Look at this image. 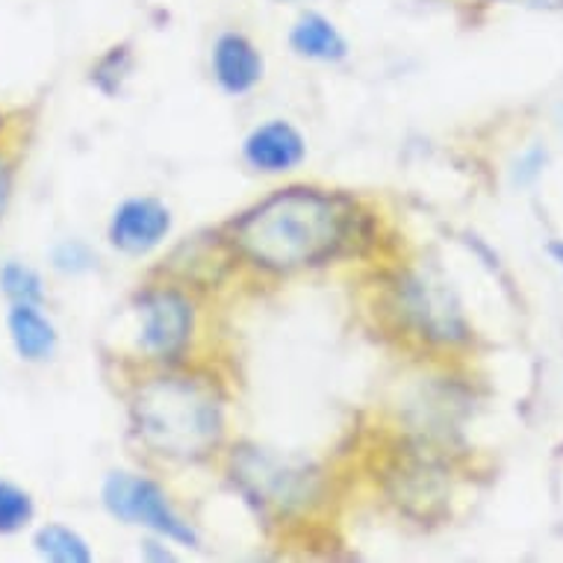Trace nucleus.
<instances>
[{
    "label": "nucleus",
    "mask_w": 563,
    "mask_h": 563,
    "mask_svg": "<svg viewBox=\"0 0 563 563\" xmlns=\"http://www.w3.org/2000/svg\"><path fill=\"white\" fill-rule=\"evenodd\" d=\"M0 289L12 305H38L45 298L42 277L24 263H15V260H10L7 266L0 268Z\"/></svg>",
    "instance_id": "obj_13"
},
{
    "label": "nucleus",
    "mask_w": 563,
    "mask_h": 563,
    "mask_svg": "<svg viewBox=\"0 0 563 563\" xmlns=\"http://www.w3.org/2000/svg\"><path fill=\"white\" fill-rule=\"evenodd\" d=\"M133 413L142 440L168 457H203L222 440V407L198 380H151L139 389Z\"/></svg>",
    "instance_id": "obj_2"
},
{
    "label": "nucleus",
    "mask_w": 563,
    "mask_h": 563,
    "mask_svg": "<svg viewBox=\"0 0 563 563\" xmlns=\"http://www.w3.org/2000/svg\"><path fill=\"white\" fill-rule=\"evenodd\" d=\"M407 307L419 319V324L434 333V336H454V333L463 331L457 305H454L452 296L440 284L413 277L407 284Z\"/></svg>",
    "instance_id": "obj_10"
},
{
    "label": "nucleus",
    "mask_w": 563,
    "mask_h": 563,
    "mask_svg": "<svg viewBox=\"0 0 563 563\" xmlns=\"http://www.w3.org/2000/svg\"><path fill=\"white\" fill-rule=\"evenodd\" d=\"M289 45L298 56L316 59V63H340L349 56V42L322 12H301L289 30Z\"/></svg>",
    "instance_id": "obj_9"
},
{
    "label": "nucleus",
    "mask_w": 563,
    "mask_h": 563,
    "mask_svg": "<svg viewBox=\"0 0 563 563\" xmlns=\"http://www.w3.org/2000/svg\"><path fill=\"white\" fill-rule=\"evenodd\" d=\"M0 124H3V121H0Z\"/></svg>",
    "instance_id": "obj_19"
},
{
    "label": "nucleus",
    "mask_w": 563,
    "mask_h": 563,
    "mask_svg": "<svg viewBox=\"0 0 563 563\" xmlns=\"http://www.w3.org/2000/svg\"><path fill=\"white\" fill-rule=\"evenodd\" d=\"M172 231V213L157 198H128L112 213L110 240L124 254H148Z\"/></svg>",
    "instance_id": "obj_6"
},
{
    "label": "nucleus",
    "mask_w": 563,
    "mask_h": 563,
    "mask_svg": "<svg viewBox=\"0 0 563 563\" xmlns=\"http://www.w3.org/2000/svg\"><path fill=\"white\" fill-rule=\"evenodd\" d=\"M549 251H552V257L558 260V263H561V268H563V242H552V245H549Z\"/></svg>",
    "instance_id": "obj_17"
},
{
    "label": "nucleus",
    "mask_w": 563,
    "mask_h": 563,
    "mask_svg": "<svg viewBox=\"0 0 563 563\" xmlns=\"http://www.w3.org/2000/svg\"><path fill=\"white\" fill-rule=\"evenodd\" d=\"M36 552L47 561L56 563H86L92 561V552H89V543L84 537L71 531L68 526H59V522H51V526L38 528L36 531Z\"/></svg>",
    "instance_id": "obj_12"
},
{
    "label": "nucleus",
    "mask_w": 563,
    "mask_h": 563,
    "mask_svg": "<svg viewBox=\"0 0 563 563\" xmlns=\"http://www.w3.org/2000/svg\"><path fill=\"white\" fill-rule=\"evenodd\" d=\"M236 472H240V481L254 499L277 505V508H289L296 501H305L310 496V484H313V475H307L305 466L280 461L275 454L260 452V449L242 454Z\"/></svg>",
    "instance_id": "obj_4"
},
{
    "label": "nucleus",
    "mask_w": 563,
    "mask_h": 563,
    "mask_svg": "<svg viewBox=\"0 0 563 563\" xmlns=\"http://www.w3.org/2000/svg\"><path fill=\"white\" fill-rule=\"evenodd\" d=\"M345 207L331 195L287 189L266 198L236 224V242L257 266L289 272L333 254L345 236Z\"/></svg>",
    "instance_id": "obj_1"
},
{
    "label": "nucleus",
    "mask_w": 563,
    "mask_h": 563,
    "mask_svg": "<svg viewBox=\"0 0 563 563\" xmlns=\"http://www.w3.org/2000/svg\"><path fill=\"white\" fill-rule=\"evenodd\" d=\"M103 505L115 519L148 526L151 531H157L166 540H175V543L184 545L198 543V534L192 531V526L184 522V517L168 505L166 493L154 481L136 478V475H128V472H115L103 484Z\"/></svg>",
    "instance_id": "obj_3"
},
{
    "label": "nucleus",
    "mask_w": 563,
    "mask_h": 563,
    "mask_svg": "<svg viewBox=\"0 0 563 563\" xmlns=\"http://www.w3.org/2000/svg\"><path fill=\"white\" fill-rule=\"evenodd\" d=\"M277 3H287V0H277Z\"/></svg>",
    "instance_id": "obj_18"
},
{
    "label": "nucleus",
    "mask_w": 563,
    "mask_h": 563,
    "mask_svg": "<svg viewBox=\"0 0 563 563\" xmlns=\"http://www.w3.org/2000/svg\"><path fill=\"white\" fill-rule=\"evenodd\" d=\"M33 519V499L27 489L0 478V534L21 531Z\"/></svg>",
    "instance_id": "obj_14"
},
{
    "label": "nucleus",
    "mask_w": 563,
    "mask_h": 563,
    "mask_svg": "<svg viewBox=\"0 0 563 563\" xmlns=\"http://www.w3.org/2000/svg\"><path fill=\"white\" fill-rule=\"evenodd\" d=\"M139 316H142V349L159 357H168L186 345L189 331H192V307L186 305L184 296L177 292H151L142 298L139 305Z\"/></svg>",
    "instance_id": "obj_5"
},
{
    "label": "nucleus",
    "mask_w": 563,
    "mask_h": 563,
    "mask_svg": "<svg viewBox=\"0 0 563 563\" xmlns=\"http://www.w3.org/2000/svg\"><path fill=\"white\" fill-rule=\"evenodd\" d=\"M7 198H10V168L0 159V216L7 210Z\"/></svg>",
    "instance_id": "obj_15"
},
{
    "label": "nucleus",
    "mask_w": 563,
    "mask_h": 563,
    "mask_svg": "<svg viewBox=\"0 0 563 563\" xmlns=\"http://www.w3.org/2000/svg\"><path fill=\"white\" fill-rule=\"evenodd\" d=\"M242 151H245V159L257 172L280 175V172H292L305 159L307 145L305 136L289 121L272 119L251 130V136L245 139V148Z\"/></svg>",
    "instance_id": "obj_7"
},
{
    "label": "nucleus",
    "mask_w": 563,
    "mask_h": 563,
    "mask_svg": "<svg viewBox=\"0 0 563 563\" xmlns=\"http://www.w3.org/2000/svg\"><path fill=\"white\" fill-rule=\"evenodd\" d=\"M528 7H540V10H558L563 7V0H526Z\"/></svg>",
    "instance_id": "obj_16"
},
{
    "label": "nucleus",
    "mask_w": 563,
    "mask_h": 563,
    "mask_svg": "<svg viewBox=\"0 0 563 563\" xmlns=\"http://www.w3.org/2000/svg\"><path fill=\"white\" fill-rule=\"evenodd\" d=\"M213 75L224 92L245 95L263 77V56L249 36L222 33L213 45Z\"/></svg>",
    "instance_id": "obj_8"
},
{
    "label": "nucleus",
    "mask_w": 563,
    "mask_h": 563,
    "mask_svg": "<svg viewBox=\"0 0 563 563\" xmlns=\"http://www.w3.org/2000/svg\"><path fill=\"white\" fill-rule=\"evenodd\" d=\"M10 336L21 361L38 363L47 361L56 349V328L51 324L38 305H12L10 310Z\"/></svg>",
    "instance_id": "obj_11"
}]
</instances>
